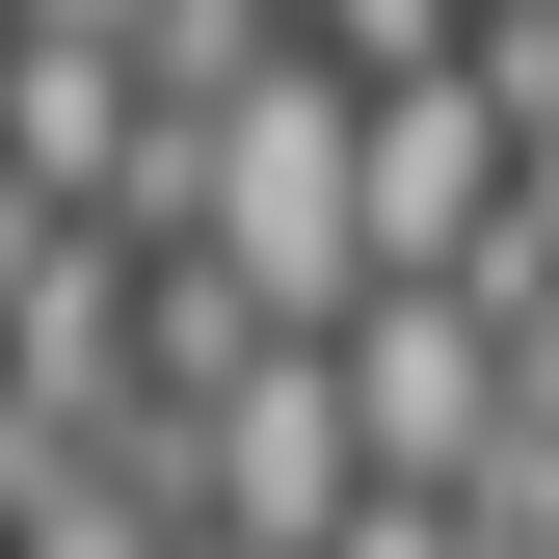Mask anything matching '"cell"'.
<instances>
[{"label": "cell", "instance_id": "1", "mask_svg": "<svg viewBox=\"0 0 559 559\" xmlns=\"http://www.w3.org/2000/svg\"><path fill=\"white\" fill-rule=\"evenodd\" d=\"M346 427H373V507H479V479H507V320L479 294H373L346 320Z\"/></svg>", "mask_w": 559, "mask_h": 559}, {"label": "cell", "instance_id": "2", "mask_svg": "<svg viewBox=\"0 0 559 559\" xmlns=\"http://www.w3.org/2000/svg\"><path fill=\"white\" fill-rule=\"evenodd\" d=\"M507 187H533L507 107H479V81H400V107H373V294H479Z\"/></svg>", "mask_w": 559, "mask_h": 559}, {"label": "cell", "instance_id": "3", "mask_svg": "<svg viewBox=\"0 0 559 559\" xmlns=\"http://www.w3.org/2000/svg\"><path fill=\"white\" fill-rule=\"evenodd\" d=\"M294 27H320L373 107H400V81H453V53H479V0H294Z\"/></svg>", "mask_w": 559, "mask_h": 559}, {"label": "cell", "instance_id": "4", "mask_svg": "<svg viewBox=\"0 0 559 559\" xmlns=\"http://www.w3.org/2000/svg\"><path fill=\"white\" fill-rule=\"evenodd\" d=\"M346 559H479V533H453V507H373V533H346Z\"/></svg>", "mask_w": 559, "mask_h": 559}]
</instances>
